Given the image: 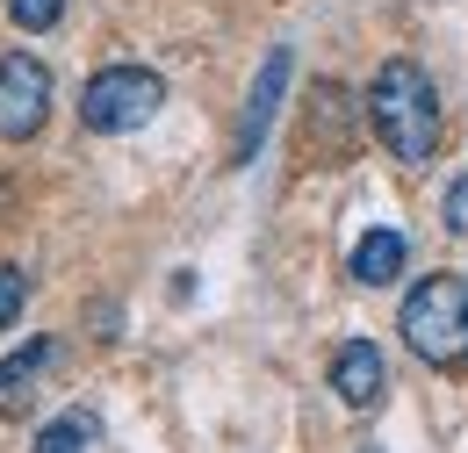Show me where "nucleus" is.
<instances>
[{
  "label": "nucleus",
  "instance_id": "obj_1",
  "mask_svg": "<svg viewBox=\"0 0 468 453\" xmlns=\"http://www.w3.org/2000/svg\"><path fill=\"white\" fill-rule=\"evenodd\" d=\"M367 122L382 137V152L397 166H425L440 152V94H432V72L418 58H389L375 79H367Z\"/></svg>",
  "mask_w": 468,
  "mask_h": 453
},
{
  "label": "nucleus",
  "instance_id": "obj_2",
  "mask_svg": "<svg viewBox=\"0 0 468 453\" xmlns=\"http://www.w3.org/2000/svg\"><path fill=\"white\" fill-rule=\"evenodd\" d=\"M397 332L425 367H468V281L462 274H425L397 310Z\"/></svg>",
  "mask_w": 468,
  "mask_h": 453
},
{
  "label": "nucleus",
  "instance_id": "obj_3",
  "mask_svg": "<svg viewBox=\"0 0 468 453\" xmlns=\"http://www.w3.org/2000/svg\"><path fill=\"white\" fill-rule=\"evenodd\" d=\"M159 101H166V79L152 65H101L87 79V94H80V122L94 137H130V130H144L159 115Z\"/></svg>",
  "mask_w": 468,
  "mask_h": 453
},
{
  "label": "nucleus",
  "instance_id": "obj_4",
  "mask_svg": "<svg viewBox=\"0 0 468 453\" xmlns=\"http://www.w3.org/2000/svg\"><path fill=\"white\" fill-rule=\"evenodd\" d=\"M51 115V65L29 51H7L0 58V137L7 144H29Z\"/></svg>",
  "mask_w": 468,
  "mask_h": 453
},
{
  "label": "nucleus",
  "instance_id": "obj_5",
  "mask_svg": "<svg viewBox=\"0 0 468 453\" xmlns=\"http://www.w3.org/2000/svg\"><path fill=\"white\" fill-rule=\"evenodd\" d=\"M289 44H274L267 65H260V79H252V94H245V115H238V137H231V166H252L260 159V144H267V130H274V109H282V94H289Z\"/></svg>",
  "mask_w": 468,
  "mask_h": 453
},
{
  "label": "nucleus",
  "instance_id": "obj_6",
  "mask_svg": "<svg viewBox=\"0 0 468 453\" xmlns=\"http://www.w3.org/2000/svg\"><path fill=\"white\" fill-rule=\"evenodd\" d=\"M332 389H339L346 410H375V403L389 396V367H382L375 339H346L332 353Z\"/></svg>",
  "mask_w": 468,
  "mask_h": 453
},
{
  "label": "nucleus",
  "instance_id": "obj_7",
  "mask_svg": "<svg viewBox=\"0 0 468 453\" xmlns=\"http://www.w3.org/2000/svg\"><path fill=\"white\" fill-rule=\"evenodd\" d=\"M58 360V345L51 339H29V345H15L7 360H0V417H22L29 410V396H37V374Z\"/></svg>",
  "mask_w": 468,
  "mask_h": 453
},
{
  "label": "nucleus",
  "instance_id": "obj_8",
  "mask_svg": "<svg viewBox=\"0 0 468 453\" xmlns=\"http://www.w3.org/2000/svg\"><path fill=\"white\" fill-rule=\"evenodd\" d=\"M404 259H410V245H404V230H367L360 245H353V259H346V274L360 288H389L397 274H404Z\"/></svg>",
  "mask_w": 468,
  "mask_h": 453
},
{
  "label": "nucleus",
  "instance_id": "obj_9",
  "mask_svg": "<svg viewBox=\"0 0 468 453\" xmlns=\"http://www.w3.org/2000/svg\"><path fill=\"white\" fill-rule=\"evenodd\" d=\"M94 439H101V417H94V410H65V417H51V425L37 432L29 453H87Z\"/></svg>",
  "mask_w": 468,
  "mask_h": 453
},
{
  "label": "nucleus",
  "instance_id": "obj_10",
  "mask_svg": "<svg viewBox=\"0 0 468 453\" xmlns=\"http://www.w3.org/2000/svg\"><path fill=\"white\" fill-rule=\"evenodd\" d=\"M7 15H15V29H29V37H44V29H58L65 0H7Z\"/></svg>",
  "mask_w": 468,
  "mask_h": 453
},
{
  "label": "nucleus",
  "instance_id": "obj_11",
  "mask_svg": "<svg viewBox=\"0 0 468 453\" xmlns=\"http://www.w3.org/2000/svg\"><path fill=\"white\" fill-rule=\"evenodd\" d=\"M22 302H29V274H22V267H7V259H0V332H7V324H15V317H22Z\"/></svg>",
  "mask_w": 468,
  "mask_h": 453
},
{
  "label": "nucleus",
  "instance_id": "obj_12",
  "mask_svg": "<svg viewBox=\"0 0 468 453\" xmlns=\"http://www.w3.org/2000/svg\"><path fill=\"white\" fill-rule=\"evenodd\" d=\"M440 216H447V230H454V245H468V173H462V180H447Z\"/></svg>",
  "mask_w": 468,
  "mask_h": 453
},
{
  "label": "nucleus",
  "instance_id": "obj_13",
  "mask_svg": "<svg viewBox=\"0 0 468 453\" xmlns=\"http://www.w3.org/2000/svg\"><path fill=\"white\" fill-rule=\"evenodd\" d=\"M360 453H382V447H360Z\"/></svg>",
  "mask_w": 468,
  "mask_h": 453
}]
</instances>
